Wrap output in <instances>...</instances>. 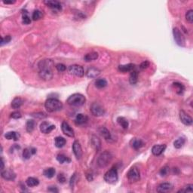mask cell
Instances as JSON below:
<instances>
[{
    "instance_id": "d590c367",
    "label": "cell",
    "mask_w": 193,
    "mask_h": 193,
    "mask_svg": "<svg viewBox=\"0 0 193 193\" xmlns=\"http://www.w3.org/2000/svg\"><path fill=\"white\" fill-rule=\"evenodd\" d=\"M117 122L124 129H127L128 127V122H127V120L125 118V117H118L117 118Z\"/></svg>"
},
{
    "instance_id": "8992f818",
    "label": "cell",
    "mask_w": 193,
    "mask_h": 193,
    "mask_svg": "<svg viewBox=\"0 0 193 193\" xmlns=\"http://www.w3.org/2000/svg\"><path fill=\"white\" fill-rule=\"evenodd\" d=\"M90 110H91V113H92V115L96 117L102 116L105 114V109L98 103H93L91 104Z\"/></svg>"
},
{
    "instance_id": "d4e9b609",
    "label": "cell",
    "mask_w": 193,
    "mask_h": 193,
    "mask_svg": "<svg viewBox=\"0 0 193 193\" xmlns=\"http://www.w3.org/2000/svg\"><path fill=\"white\" fill-rule=\"evenodd\" d=\"M143 145H144V143L142 141L141 139L134 138V139H133L132 140H131V146H132L133 148H134V149H136V150H137V149H140L141 147H143Z\"/></svg>"
},
{
    "instance_id": "d6a6232c",
    "label": "cell",
    "mask_w": 193,
    "mask_h": 193,
    "mask_svg": "<svg viewBox=\"0 0 193 193\" xmlns=\"http://www.w3.org/2000/svg\"><path fill=\"white\" fill-rule=\"evenodd\" d=\"M57 160L59 161L61 164H64V163H70L71 161V159L66 156L63 154H59L57 156Z\"/></svg>"
},
{
    "instance_id": "cb8c5ba5",
    "label": "cell",
    "mask_w": 193,
    "mask_h": 193,
    "mask_svg": "<svg viewBox=\"0 0 193 193\" xmlns=\"http://www.w3.org/2000/svg\"><path fill=\"white\" fill-rule=\"evenodd\" d=\"M5 137L7 139H13V140H18L20 138V134L15 131H10L5 134Z\"/></svg>"
},
{
    "instance_id": "4dcf8cb0",
    "label": "cell",
    "mask_w": 193,
    "mask_h": 193,
    "mask_svg": "<svg viewBox=\"0 0 193 193\" xmlns=\"http://www.w3.org/2000/svg\"><path fill=\"white\" fill-rule=\"evenodd\" d=\"M43 174L47 178H52L55 174V169L53 168H48L43 172Z\"/></svg>"
},
{
    "instance_id": "ac0fdd59",
    "label": "cell",
    "mask_w": 193,
    "mask_h": 193,
    "mask_svg": "<svg viewBox=\"0 0 193 193\" xmlns=\"http://www.w3.org/2000/svg\"><path fill=\"white\" fill-rule=\"evenodd\" d=\"M100 74V70L95 67H91L88 69L86 72V75L88 78L90 79H94V78H96Z\"/></svg>"
},
{
    "instance_id": "bcb514c9",
    "label": "cell",
    "mask_w": 193,
    "mask_h": 193,
    "mask_svg": "<svg viewBox=\"0 0 193 193\" xmlns=\"http://www.w3.org/2000/svg\"><path fill=\"white\" fill-rule=\"evenodd\" d=\"M168 170H169V168H168V166L163 167V168L161 169V170H160V174H161L162 177H165V176L167 175Z\"/></svg>"
},
{
    "instance_id": "83f0119b",
    "label": "cell",
    "mask_w": 193,
    "mask_h": 193,
    "mask_svg": "<svg viewBox=\"0 0 193 193\" xmlns=\"http://www.w3.org/2000/svg\"><path fill=\"white\" fill-rule=\"evenodd\" d=\"M98 58V54L96 52H91L86 54L84 57V60L86 62H90V61H95Z\"/></svg>"
},
{
    "instance_id": "8fae6325",
    "label": "cell",
    "mask_w": 193,
    "mask_h": 193,
    "mask_svg": "<svg viewBox=\"0 0 193 193\" xmlns=\"http://www.w3.org/2000/svg\"><path fill=\"white\" fill-rule=\"evenodd\" d=\"M39 77L45 81L51 80L53 78V73L51 69H42L39 73Z\"/></svg>"
},
{
    "instance_id": "277c9868",
    "label": "cell",
    "mask_w": 193,
    "mask_h": 193,
    "mask_svg": "<svg viewBox=\"0 0 193 193\" xmlns=\"http://www.w3.org/2000/svg\"><path fill=\"white\" fill-rule=\"evenodd\" d=\"M118 170L116 167H113L109 169L104 175V180L108 183L113 184L118 181Z\"/></svg>"
},
{
    "instance_id": "d6986e66",
    "label": "cell",
    "mask_w": 193,
    "mask_h": 193,
    "mask_svg": "<svg viewBox=\"0 0 193 193\" xmlns=\"http://www.w3.org/2000/svg\"><path fill=\"white\" fill-rule=\"evenodd\" d=\"M36 153V149L33 147H30V148H26L23 151V154H22V156H23V158L26 160L27 159H30L32 156L35 155Z\"/></svg>"
},
{
    "instance_id": "9c48e42d",
    "label": "cell",
    "mask_w": 193,
    "mask_h": 193,
    "mask_svg": "<svg viewBox=\"0 0 193 193\" xmlns=\"http://www.w3.org/2000/svg\"><path fill=\"white\" fill-rule=\"evenodd\" d=\"M180 119L181 122H182V124H184L185 125L189 126V125H192V118L189 115L187 114L185 111H180Z\"/></svg>"
},
{
    "instance_id": "5bb4252c",
    "label": "cell",
    "mask_w": 193,
    "mask_h": 193,
    "mask_svg": "<svg viewBox=\"0 0 193 193\" xmlns=\"http://www.w3.org/2000/svg\"><path fill=\"white\" fill-rule=\"evenodd\" d=\"M172 189H173V186L170 183H169V182H163V183H161L157 187V192L161 193L168 192L171 191Z\"/></svg>"
},
{
    "instance_id": "f6af8a7d",
    "label": "cell",
    "mask_w": 193,
    "mask_h": 193,
    "mask_svg": "<svg viewBox=\"0 0 193 193\" xmlns=\"http://www.w3.org/2000/svg\"><path fill=\"white\" fill-rule=\"evenodd\" d=\"M11 118H14V119H18V118H21V114H20V112L15 111V112H13L11 114Z\"/></svg>"
},
{
    "instance_id": "ba28073f",
    "label": "cell",
    "mask_w": 193,
    "mask_h": 193,
    "mask_svg": "<svg viewBox=\"0 0 193 193\" xmlns=\"http://www.w3.org/2000/svg\"><path fill=\"white\" fill-rule=\"evenodd\" d=\"M127 179L129 181H131V182H135L138 181L140 178V173H139V170L135 167H133L130 169L127 174Z\"/></svg>"
},
{
    "instance_id": "7402d4cb",
    "label": "cell",
    "mask_w": 193,
    "mask_h": 193,
    "mask_svg": "<svg viewBox=\"0 0 193 193\" xmlns=\"http://www.w3.org/2000/svg\"><path fill=\"white\" fill-rule=\"evenodd\" d=\"M87 121H88V117L85 116V115L81 114L80 113V114L77 115L76 117H75V124L78 125H84V124H85L86 122H87Z\"/></svg>"
},
{
    "instance_id": "f35d334b",
    "label": "cell",
    "mask_w": 193,
    "mask_h": 193,
    "mask_svg": "<svg viewBox=\"0 0 193 193\" xmlns=\"http://www.w3.org/2000/svg\"><path fill=\"white\" fill-rule=\"evenodd\" d=\"M42 12L39 10H35L33 13H32V18L33 20H38L42 18Z\"/></svg>"
},
{
    "instance_id": "e0dca14e",
    "label": "cell",
    "mask_w": 193,
    "mask_h": 193,
    "mask_svg": "<svg viewBox=\"0 0 193 193\" xmlns=\"http://www.w3.org/2000/svg\"><path fill=\"white\" fill-rule=\"evenodd\" d=\"M44 3L48 6L51 8L54 9V10H61L62 6H61V2L58 1H54V0H48V1H44Z\"/></svg>"
},
{
    "instance_id": "ab89813d",
    "label": "cell",
    "mask_w": 193,
    "mask_h": 193,
    "mask_svg": "<svg viewBox=\"0 0 193 193\" xmlns=\"http://www.w3.org/2000/svg\"><path fill=\"white\" fill-rule=\"evenodd\" d=\"M186 19L187 22L189 23H193V11L192 10H189L186 14Z\"/></svg>"
},
{
    "instance_id": "816d5d0a",
    "label": "cell",
    "mask_w": 193,
    "mask_h": 193,
    "mask_svg": "<svg viewBox=\"0 0 193 193\" xmlns=\"http://www.w3.org/2000/svg\"><path fill=\"white\" fill-rule=\"evenodd\" d=\"M75 177H76V175L75 174H73V176L71 177V180H70V186H73V184L74 182H75Z\"/></svg>"
},
{
    "instance_id": "484cf974",
    "label": "cell",
    "mask_w": 193,
    "mask_h": 193,
    "mask_svg": "<svg viewBox=\"0 0 193 193\" xmlns=\"http://www.w3.org/2000/svg\"><path fill=\"white\" fill-rule=\"evenodd\" d=\"M23 104V99L17 96V97H15V98L12 100V102H11V107H12L13 109H18V108H20V106H21Z\"/></svg>"
},
{
    "instance_id": "836d02e7",
    "label": "cell",
    "mask_w": 193,
    "mask_h": 193,
    "mask_svg": "<svg viewBox=\"0 0 193 193\" xmlns=\"http://www.w3.org/2000/svg\"><path fill=\"white\" fill-rule=\"evenodd\" d=\"M173 86L175 88L176 91L178 94H182L183 93V91H185L184 85L181 83L179 82H174L173 83Z\"/></svg>"
},
{
    "instance_id": "b9f144b4",
    "label": "cell",
    "mask_w": 193,
    "mask_h": 193,
    "mask_svg": "<svg viewBox=\"0 0 193 193\" xmlns=\"http://www.w3.org/2000/svg\"><path fill=\"white\" fill-rule=\"evenodd\" d=\"M22 22L24 24H30L31 23V19L30 18V17L28 16V14L27 13L23 14V18H22Z\"/></svg>"
},
{
    "instance_id": "f1b7e54d",
    "label": "cell",
    "mask_w": 193,
    "mask_h": 193,
    "mask_svg": "<svg viewBox=\"0 0 193 193\" xmlns=\"http://www.w3.org/2000/svg\"><path fill=\"white\" fill-rule=\"evenodd\" d=\"M26 183L29 187H34V186H36L39 184V181L35 177H29L28 179L26 180Z\"/></svg>"
},
{
    "instance_id": "4316f807",
    "label": "cell",
    "mask_w": 193,
    "mask_h": 193,
    "mask_svg": "<svg viewBox=\"0 0 193 193\" xmlns=\"http://www.w3.org/2000/svg\"><path fill=\"white\" fill-rule=\"evenodd\" d=\"M66 141V139H64L62 137H57L54 139V144H55V147L57 148H62L65 146Z\"/></svg>"
},
{
    "instance_id": "f907efd6",
    "label": "cell",
    "mask_w": 193,
    "mask_h": 193,
    "mask_svg": "<svg viewBox=\"0 0 193 193\" xmlns=\"http://www.w3.org/2000/svg\"><path fill=\"white\" fill-rule=\"evenodd\" d=\"M32 116L36 117V118H45V117H46V115H45V113H36V116L32 115Z\"/></svg>"
},
{
    "instance_id": "5b68a950",
    "label": "cell",
    "mask_w": 193,
    "mask_h": 193,
    "mask_svg": "<svg viewBox=\"0 0 193 193\" xmlns=\"http://www.w3.org/2000/svg\"><path fill=\"white\" fill-rule=\"evenodd\" d=\"M173 39L175 40L176 43L180 47H184L186 45V40L185 37L182 35V32L177 27L173 29Z\"/></svg>"
},
{
    "instance_id": "603a6c76",
    "label": "cell",
    "mask_w": 193,
    "mask_h": 193,
    "mask_svg": "<svg viewBox=\"0 0 193 193\" xmlns=\"http://www.w3.org/2000/svg\"><path fill=\"white\" fill-rule=\"evenodd\" d=\"M135 69V65L133 63H128L125 65H120L118 66V70L123 73H127V72H131Z\"/></svg>"
},
{
    "instance_id": "6da1fadb",
    "label": "cell",
    "mask_w": 193,
    "mask_h": 193,
    "mask_svg": "<svg viewBox=\"0 0 193 193\" xmlns=\"http://www.w3.org/2000/svg\"><path fill=\"white\" fill-rule=\"evenodd\" d=\"M45 107L49 113H54L63 109V104L57 99L49 98L45 101Z\"/></svg>"
},
{
    "instance_id": "681fc988",
    "label": "cell",
    "mask_w": 193,
    "mask_h": 193,
    "mask_svg": "<svg viewBox=\"0 0 193 193\" xmlns=\"http://www.w3.org/2000/svg\"><path fill=\"white\" fill-rule=\"evenodd\" d=\"M48 191L51 192H58L59 190H58V189L56 186H50L48 189Z\"/></svg>"
},
{
    "instance_id": "7bdbcfd3",
    "label": "cell",
    "mask_w": 193,
    "mask_h": 193,
    "mask_svg": "<svg viewBox=\"0 0 193 193\" xmlns=\"http://www.w3.org/2000/svg\"><path fill=\"white\" fill-rule=\"evenodd\" d=\"M56 69L57 70V71L64 72L66 70V66L63 63H58L56 65Z\"/></svg>"
},
{
    "instance_id": "7c38bea8",
    "label": "cell",
    "mask_w": 193,
    "mask_h": 193,
    "mask_svg": "<svg viewBox=\"0 0 193 193\" xmlns=\"http://www.w3.org/2000/svg\"><path fill=\"white\" fill-rule=\"evenodd\" d=\"M54 129H55V125H51L50 122H43L40 125V131L43 134H49Z\"/></svg>"
},
{
    "instance_id": "1f68e13d",
    "label": "cell",
    "mask_w": 193,
    "mask_h": 193,
    "mask_svg": "<svg viewBox=\"0 0 193 193\" xmlns=\"http://www.w3.org/2000/svg\"><path fill=\"white\" fill-rule=\"evenodd\" d=\"M106 85H107V82L104 79H98L95 82V86L99 89L105 88Z\"/></svg>"
},
{
    "instance_id": "9a60e30c",
    "label": "cell",
    "mask_w": 193,
    "mask_h": 193,
    "mask_svg": "<svg viewBox=\"0 0 193 193\" xmlns=\"http://www.w3.org/2000/svg\"><path fill=\"white\" fill-rule=\"evenodd\" d=\"M165 149H166V145L165 144L155 145L152 149V152L154 156H158L164 152Z\"/></svg>"
},
{
    "instance_id": "74e56055",
    "label": "cell",
    "mask_w": 193,
    "mask_h": 193,
    "mask_svg": "<svg viewBox=\"0 0 193 193\" xmlns=\"http://www.w3.org/2000/svg\"><path fill=\"white\" fill-rule=\"evenodd\" d=\"M185 142H186L185 138L180 137L174 141V143H173V146H174V147H175L176 149H180L182 148V146L184 145Z\"/></svg>"
},
{
    "instance_id": "db71d44e",
    "label": "cell",
    "mask_w": 193,
    "mask_h": 193,
    "mask_svg": "<svg viewBox=\"0 0 193 193\" xmlns=\"http://www.w3.org/2000/svg\"><path fill=\"white\" fill-rule=\"evenodd\" d=\"M16 2V1H3L4 4H14Z\"/></svg>"
},
{
    "instance_id": "7dc6e473",
    "label": "cell",
    "mask_w": 193,
    "mask_h": 193,
    "mask_svg": "<svg viewBox=\"0 0 193 193\" xmlns=\"http://www.w3.org/2000/svg\"><path fill=\"white\" fill-rule=\"evenodd\" d=\"M57 180H58V181H59L61 183H65L66 181V177H65V176L63 175V173H59V174H58V176H57Z\"/></svg>"
},
{
    "instance_id": "60d3db41",
    "label": "cell",
    "mask_w": 193,
    "mask_h": 193,
    "mask_svg": "<svg viewBox=\"0 0 193 193\" xmlns=\"http://www.w3.org/2000/svg\"><path fill=\"white\" fill-rule=\"evenodd\" d=\"M193 192V185H192V184L187 185V186L185 187V189L180 190L178 192Z\"/></svg>"
},
{
    "instance_id": "f5cc1de1",
    "label": "cell",
    "mask_w": 193,
    "mask_h": 193,
    "mask_svg": "<svg viewBox=\"0 0 193 193\" xmlns=\"http://www.w3.org/2000/svg\"><path fill=\"white\" fill-rule=\"evenodd\" d=\"M4 169V159L3 158H1V170H3Z\"/></svg>"
},
{
    "instance_id": "ee69618b",
    "label": "cell",
    "mask_w": 193,
    "mask_h": 193,
    "mask_svg": "<svg viewBox=\"0 0 193 193\" xmlns=\"http://www.w3.org/2000/svg\"><path fill=\"white\" fill-rule=\"evenodd\" d=\"M11 37L10 36H6V37H2V41H1V45H3L4 44H7L11 41Z\"/></svg>"
},
{
    "instance_id": "52a82bcc",
    "label": "cell",
    "mask_w": 193,
    "mask_h": 193,
    "mask_svg": "<svg viewBox=\"0 0 193 193\" xmlns=\"http://www.w3.org/2000/svg\"><path fill=\"white\" fill-rule=\"evenodd\" d=\"M68 71L70 74L75 75L76 77H82L85 74L84 69H83L82 66L76 64L71 65V66H69Z\"/></svg>"
},
{
    "instance_id": "e575fe53",
    "label": "cell",
    "mask_w": 193,
    "mask_h": 193,
    "mask_svg": "<svg viewBox=\"0 0 193 193\" xmlns=\"http://www.w3.org/2000/svg\"><path fill=\"white\" fill-rule=\"evenodd\" d=\"M91 143L93 147L96 149V150H99L101 147V143H100V140L97 137L93 136L92 137V139H91Z\"/></svg>"
},
{
    "instance_id": "3957f363",
    "label": "cell",
    "mask_w": 193,
    "mask_h": 193,
    "mask_svg": "<svg viewBox=\"0 0 193 193\" xmlns=\"http://www.w3.org/2000/svg\"><path fill=\"white\" fill-rule=\"evenodd\" d=\"M113 159V155L109 151H104L100 154L97 158V165L100 168H106L111 162Z\"/></svg>"
},
{
    "instance_id": "7a4b0ae2",
    "label": "cell",
    "mask_w": 193,
    "mask_h": 193,
    "mask_svg": "<svg viewBox=\"0 0 193 193\" xmlns=\"http://www.w3.org/2000/svg\"><path fill=\"white\" fill-rule=\"evenodd\" d=\"M85 97L81 94H73L67 99V104L72 106H81L85 103Z\"/></svg>"
},
{
    "instance_id": "ffe728a7",
    "label": "cell",
    "mask_w": 193,
    "mask_h": 193,
    "mask_svg": "<svg viewBox=\"0 0 193 193\" xmlns=\"http://www.w3.org/2000/svg\"><path fill=\"white\" fill-rule=\"evenodd\" d=\"M52 66H53V62H52L51 60L48 59L41 61L38 64L39 70H42V69H51Z\"/></svg>"
},
{
    "instance_id": "2e32d148",
    "label": "cell",
    "mask_w": 193,
    "mask_h": 193,
    "mask_svg": "<svg viewBox=\"0 0 193 193\" xmlns=\"http://www.w3.org/2000/svg\"><path fill=\"white\" fill-rule=\"evenodd\" d=\"M1 175H2V178L6 180H14L16 178V174L11 170H2Z\"/></svg>"
},
{
    "instance_id": "c3c4849f",
    "label": "cell",
    "mask_w": 193,
    "mask_h": 193,
    "mask_svg": "<svg viewBox=\"0 0 193 193\" xmlns=\"http://www.w3.org/2000/svg\"><path fill=\"white\" fill-rule=\"evenodd\" d=\"M149 62L148 61H143V63H141V64L139 65V68L142 69V70H145V69L148 68L149 66Z\"/></svg>"
},
{
    "instance_id": "4fadbf2b",
    "label": "cell",
    "mask_w": 193,
    "mask_h": 193,
    "mask_svg": "<svg viewBox=\"0 0 193 193\" xmlns=\"http://www.w3.org/2000/svg\"><path fill=\"white\" fill-rule=\"evenodd\" d=\"M73 151L74 155H75L77 159H80L82 158V149L80 143L78 140L74 141L73 144Z\"/></svg>"
},
{
    "instance_id": "30bf717a",
    "label": "cell",
    "mask_w": 193,
    "mask_h": 193,
    "mask_svg": "<svg viewBox=\"0 0 193 193\" xmlns=\"http://www.w3.org/2000/svg\"><path fill=\"white\" fill-rule=\"evenodd\" d=\"M61 130H62L63 133L65 135H66L67 137H74V136H75L73 129L70 127V125L66 122H62V125H61Z\"/></svg>"
},
{
    "instance_id": "44dd1931",
    "label": "cell",
    "mask_w": 193,
    "mask_h": 193,
    "mask_svg": "<svg viewBox=\"0 0 193 193\" xmlns=\"http://www.w3.org/2000/svg\"><path fill=\"white\" fill-rule=\"evenodd\" d=\"M98 131L99 133H100V135H101L106 140L109 141V140L112 139V136H111L110 132H109V131L106 128V127H100V128L98 129Z\"/></svg>"
},
{
    "instance_id": "8d00e7d4",
    "label": "cell",
    "mask_w": 193,
    "mask_h": 193,
    "mask_svg": "<svg viewBox=\"0 0 193 193\" xmlns=\"http://www.w3.org/2000/svg\"><path fill=\"white\" fill-rule=\"evenodd\" d=\"M35 121L34 120H28L26 124V129H27V131L29 133H31L33 130H34L35 127Z\"/></svg>"
},
{
    "instance_id": "f546056e",
    "label": "cell",
    "mask_w": 193,
    "mask_h": 193,
    "mask_svg": "<svg viewBox=\"0 0 193 193\" xmlns=\"http://www.w3.org/2000/svg\"><path fill=\"white\" fill-rule=\"evenodd\" d=\"M138 81V73L136 70L131 71V75L129 77V82L131 85H135Z\"/></svg>"
}]
</instances>
